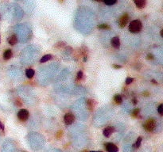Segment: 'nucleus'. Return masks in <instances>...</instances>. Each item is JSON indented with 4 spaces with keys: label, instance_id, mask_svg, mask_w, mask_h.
<instances>
[{
    "label": "nucleus",
    "instance_id": "1",
    "mask_svg": "<svg viewBox=\"0 0 163 152\" xmlns=\"http://www.w3.org/2000/svg\"><path fill=\"white\" fill-rule=\"evenodd\" d=\"M142 24L139 20H133L129 25V31L132 33H139L142 30Z\"/></svg>",
    "mask_w": 163,
    "mask_h": 152
},
{
    "label": "nucleus",
    "instance_id": "2",
    "mask_svg": "<svg viewBox=\"0 0 163 152\" xmlns=\"http://www.w3.org/2000/svg\"><path fill=\"white\" fill-rule=\"evenodd\" d=\"M143 127H144L146 131L153 132L155 129V128H156V121L153 118L148 119L146 121V123L143 124Z\"/></svg>",
    "mask_w": 163,
    "mask_h": 152
},
{
    "label": "nucleus",
    "instance_id": "3",
    "mask_svg": "<svg viewBox=\"0 0 163 152\" xmlns=\"http://www.w3.org/2000/svg\"><path fill=\"white\" fill-rule=\"evenodd\" d=\"M128 20H129V15L127 14H123L119 19V26L120 28H124L127 25Z\"/></svg>",
    "mask_w": 163,
    "mask_h": 152
},
{
    "label": "nucleus",
    "instance_id": "4",
    "mask_svg": "<svg viewBox=\"0 0 163 152\" xmlns=\"http://www.w3.org/2000/svg\"><path fill=\"white\" fill-rule=\"evenodd\" d=\"M18 117L22 121H26L29 118V112L26 109H21L18 112Z\"/></svg>",
    "mask_w": 163,
    "mask_h": 152
},
{
    "label": "nucleus",
    "instance_id": "5",
    "mask_svg": "<svg viewBox=\"0 0 163 152\" xmlns=\"http://www.w3.org/2000/svg\"><path fill=\"white\" fill-rule=\"evenodd\" d=\"M75 120V117L73 114L70 113V112H68L66 113L65 116H64V122L65 123V124H67V125H70L73 123Z\"/></svg>",
    "mask_w": 163,
    "mask_h": 152
},
{
    "label": "nucleus",
    "instance_id": "6",
    "mask_svg": "<svg viewBox=\"0 0 163 152\" xmlns=\"http://www.w3.org/2000/svg\"><path fill=\"white\" fill-rule=\"evenodd\" d=\"M104 146H105V148L107 151V152H118L119 151V148L115 143H107L104 144Z\"/></svg>",
    "mask_w": 163,
    "mask_h": 152
},
{
    "label": "nucleus",
    "instance_id": "7",
    "mask_svg": "<svg viewBox=\"0 0 163 152\" xmlns=\"http://www.w3.org/2000/svg\"><path fill=\"white\" fill-rule=\"evenodd\" d=\"M114 131H115V128H114L113 127L108 126V127L105 128L103 129V134L104 136H105V137L108 138V137H110V136L111 135V134L113 133Z\"/></svg>",
    "mask_w": 163,
    "mask_h": 152
},
{
    "label": "nucleus",
    "instance_id": "8",
    "mask_svg": "<svg viewBox=\"0 0 163 152\" xmlns=\"http://www.w3.org/2000/svg\"><path fill=\"white\" fill-rule=\"evenodd\" d=\"M111 46L113 47L114 48H115V49L119 48V47H120V41H119V38L118 37H112L111 40Z\"/></svg>",
    "mask_w": 163,
    "mask_h": 152
},
{
    "label": "nucleus",
    "instance_id": "9",
    "mask_svg": "<svg viewBox=\"0 0 163 152\" xmlns=\"http://www.w3.org/2000/svg\"><path fill=\"white\" fill-rule=\"evenodd\" d=\"M86 105H87V107L89 111H93L95 109V106H96V102L94 100L92 99H88L86 102Z\"/></svg>",
    "mask_w": 163,
    "mask_h": 152
},
{
    "label": "nucleus",
    "instance_id": "10",
    "mask_svg": "<svg viewBox=\"0 0 163 152\" xmlns=\"http://www.w3.org/2000/svg\"><path fill=\"white\" fill-rule=\"evenodd\" d=\"M134 4L136 5L138 8L142 9V8H143V7H145L146 0H134Z\"/></svg>",
    "mask_w": 163,
    "mask_h": 152
},
{
    "label": "nucleus",
    "instance_id": "11",
    "mask_svg": "<svg viewBox=\"0 0 163 152\" xmlns=\"http://www.w3.org/2000/svg\"><path fill=\"white\" fill-rule=\"evenodd\" d=\"M18 42V37L16 35H12V36H10L8 39V43L10 45H14L16 44Z\"/></svg>",
    "mask_w": 163,
    "mask_h": 152
},
{
    "label": "nucleus",
    "instance_id": "12",
    "mask_svg": "<svg viewBox=\"0 0 163 152\" xmlns=\"http://www.w3.org/2000/svg\"><path fill=\"white\" fill-rule=\"evenodd\" d=\"M13 56V53H12V51L10 49H7L6 50L4 53H3V58H4V60H10L11 57Z\"/></svg>",
    "mask_w": 163,
    "mask_h": 152
},
{
    "label": "nucleus",
    "instance_id": "13",
    "mask_svg": "<svg viewBox=\"0 0 163 152\" xmlns=\"http://www.w3.org/2000/svg\"><path fill=\"white\" fill-rule=\"evenodd\" d=\"M34 74H35V71L31 68L27 69L26 71V75L27 78H29V79H32V78L34 76Z\"/></svg>",
    "mask_w": 163,
    "mask_h": 152
},
{
    "label": "nucleus",
    "instance_id": "14",
    "mask_svg": "<svg viewBox=\"0 0 163 152\" xmlns=\"http://www.w3.org/2000/svg\"><path fill=\"white\" fill-rule=\"evenodd\" d=\"M114 101L117 104V105H120L123 101V97L120 94H115L114 96Z\"/></svg>",
    "mask_w": 163,
    "mask_h": 152
},
{
    "label": "nucleus",
    "instance_id": "15",
    "mask_svg": "<svg viewBox=\"0 0 163 152\" xmlns=\"http://www.w3.org/2000/svg\"><path fill=\"white\" fill-rule=\"evenodd\" d=\"M52 59V55H50V54H48V55H45L43 57L41 58V59L40 60V62L41 63H45V62L49 61V60Z\"/></svg>",
    "mask_w": 163,
    "mask_h": 152
},
{
    "label": "nucleus",
    "instance_id": "16",
    "mask_svg": "<svg viewBox=\"0 0 163 152\" xmlns=\"http://www.w3.org/2000/svg\"><path fill=\"white\" fill-rule=\"evenodd\" d=\"M103 1L105 4H107L108 6H111V5H114L115 3H116L117 0H103Z\"/></svg>",
    "mask_w": 163,
    "mask_h": 152
},
{
    "label": "nucleus",
    "instance_id": "17",
    "mask_svg": "<svg viewBox=\"0 0 163 152\" xmlns=\"http://www.w3.org/2000/svg\"><path fill=\"white\" fill-rule=\"evenodd\" d=\"M142 138L141 137V136H139V137H138L137 140H136V143H135L134 144V147L136 148H138L140 147L141 146V143H142Z\"/></svg>",
    "mask_w": 163,
    "mask_h": 152
},
{
    "label": "nucleus",
    "instance_id": "18",
    "mask_svg": "<svg viewBox=\"0 0 163 152\" xmlns=\"http://www.w3.org/2000/svg\"><path fill=\"white\" fill-rule=\"evenodd\" d=\"M98 28L99 29H110V26L107 24H102L98 25Z\"/></svg>",
    "mask_w": 163,
    "mask_h": 152
},
{
    "label": "nucleus",
    "instance_id": "19",
    "mask_svg": "<svg viewBox=\"0 0 163 152\" xmlns=\"http://www.w3.org/2000/svg\"><path fill=\"white\" fill-rule=\"evenodd\" d=\"M139 112H140V109H135L133 111V112H132V116H134V117H138V114H139Z\"/></svg>",
    "mask_w": 163,
    "mask_h": 152
},
{
    "label": "nucleus",
    "instance_id": "20",
    "mask_svg": "<svg viewBox=\"0 0 163 152\" xmlns=\"http://www.w3.org/2000/svg\"><path fill=\"white\" fill-rule=\"evenodd\" d=\"M83 76H84V74L82 71H79L77 73V75H76V80H81L83 79Z\"/></svg>",
    "mask_w": 163,
    "mask_h": 152
},
{
    "label": "nucleus",
    "instance_id": "21",
    "mask_svg": "<svg viewBox=\"0 0 163 152\" xmlns=\"http://www.w3.org/2000/svg\"><path fill=\"white\" fill-rule=\"evenodd\" d=\"M158 113L160 114V115L163 114V105L162 104L159 105V106L158 108Z\"/></svg>",
    "mask_w": 163,
    "mask_h": 152
},
{
    "label": "nucleus",
    "instance_id": "22",
    "mask_svg": "<svg viewBox=\"0 0 163 152\" xmlns=\"http://www.w3.org/2000/svg\"><path fill=\"white\" fill-rule=\"evenodd\" d=\"M134 81V79H132V78H130V77H127V79H126V84H130L132 82Z\"/></svg>",
    "mask_w": 163,
    "mask_h": 152
},
{
    "label": "nucleus",
    "instance_id": "23",
    "mask_svg": "<svg viewBox=\"0 0 163 152\" xmlns=\"http://www.w3.org/2000/svg\"><path fill=\"white\" fill-rule=\"evenodd\" d=\"M62 135H63V131H59L57 133V135H56V137L57 138V139H60L61 137H62Z\"/></svg>",
    "mask_w": 163,
    "mask_h": 152
},
{
    "label": "nucleus",
    "instance_id": "24",
    "mask_svg": "<svg viewBox=\"0 0 163 152\" xmlns=\"http://www.w3.org/2000/svg\"><path fill=\"white\" fill-rule=\"evenodd\" d=\"M146 59L147 60H154V56L152 55V54H148L146 56Z\"/></svg>",
    "mask_w": 163,
    "mask_h": 152
},
{
    "label": "nucleus",
    "instance_id": "25",
    "mask_svg": "<svg viewBox=\"0 0 163 152\" xmlns=\"http://www.w3.org/2000/svg\"><path fill=\"white\" fill-rule=\"evenodd\" d=\"M113 67L114 68H115V69H119V68H121L122 67L120 65H116V64H114L113 65Z\"/></svg>",
    "mask_w": 163,
    "mask_h": 152
},
{
    "label": "nucleus",
    "instance_id": "26",
    "mask_svg": "<svg viewBox=\"0 0 163 152\" xmlns=\"http://www.w3.org/2000/svg\"><path fill=\"white\" fill-rule=\"evenodd\" d=\"M143 95L146 96V97H148L150 95V93H149V92H144L143 93Z\"/></svg>",
    "mask_w": 163,
    "mask_h": 152
},
{
    "label": "nucleus",
    "instance_id": "27",
    "mask_svg": "<svg viewBox=\"0 0 163 152\" xmlns=\"http://www.w3.org/2000/svg\"><path fill=\"white\" fill-rule=\"evenodd\" d=\"M17 103H18V105L19 106H22V103L20 102V101H19L18 99V100H16V104H17Z\"/></svg>",
    "mask_w": 163,
    "mask_h": 152
},
{
    "label": "nucleus",
    "instance_id": "28",
    "mask_svg": "<svg viewBox=\"0 0 163 152\" xmlns=\"http://www.w3.org/2000/svg\"><path fill=\"white\" fill-rule=\"evenodd\" d=\"M133 101H134V102H133V103H134V105H136V104H137V100H136V99H135V98H134V100H133Z\"/></svg>",
    "mask_w": 163,
    "mask_h": 152
},
{
    "label": "nucleus",
    "instance_id": "29",
    "mask_svg": "<svg viewBox=\"0 0 163 152\" xmlns=\"http://www.w3.org/2000/svg\"><path fill=\"white\" fill-rule=\"evenodd\" d=\"M160 33H161V37H163V29H162V30L160 31Z\"/></svg>",
    "mask_w": 163,
    "mask_h": 152
},
{
    "label": "nucleus",
    "instance_id": "30",
    "mask_svg": "<svg viewBox=\"0 0 163 152\" xmlns=\"http://www.w3.org/2000/svg\"><path fill=\"white\" fill-rule=\"evenodd\" d=\"M86 60H87V57H86V56H84V61L85 62Z\"/></svg>",
    "mask_w": 163,
    "mask_h": 152
},
{
    "label": "nucleus",
    "instance_id": "31",
    "mask_svg": "<svg viewBox=\"0 0 163 152\" xmlns=\"http://www.w3.org/2000/svg\"><path fill=\"white\" fill-rule=\"evenodd\" d=\"M94 1H96V2H101V1H103V0H94Z\"/></svg>",
    "mask_w": 163,
    "mask_h": 152
},
{
    "label": "nucleus",
    "instance_id": "32",
    "mask_svg": "<svg viewBox=\"0 0 163 152\" xmlns=\"http://www.w3.org/2000/svg\"><path fill=\"white\" fill-rule=\"evenodd\" d=\"M89 152H103V151H89Z\"/></svg>",
    "mask_w": 163,
    "mask_h": 152
},
{
    "label": "nucleus",
    "instance_id": "33",
    "mask_svg": "<svg viewBox=\"0 0 163 152\" xmlns=\"http://www.w3.org/2000/svg\"><path fill=\"white\" fill-rule=\"evenodd\" d=\"M63 1H64V0H60V2H62Z\"/></svg>",
    "mask_w": 163,
    "mask_h": 152
},
{
    "label": "nucleus",
    "instance_id": "34",
    "mask_svg": "<svg viewBox=\"0 0 163 152\" xmlns=\"http://www.w3.org/2000/svg\"><path fill=\"white\" fill-rule=\"evenodd\" d=\"M84 152H88V151H84Z\"/></svg>",
    "mask_w": 163,
    "mask_h": 152
}]
</instances>
